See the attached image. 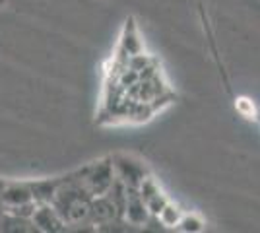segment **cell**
Returning <instances> with one entry per match:
<instances>
[{"instance_id":"cell-7","label":"cell","mask_w":260,"mask_h":233,"mask_svg":"<svg viewBox=\"0 0 260 233\" xmlns=\"http://www.w3.org/2000/svg\"><path fill=\"white\" fill-rule=\"evenodd\" d=\"M167 202H169V200H167V196H165L163 192H157L153 198L148 200V202H146V206H148V210H150V216L155 218V216L159 214V210H161Z\"/></svg>"},{"instance_id":"cell-6","label":"cell","mask_w":260,"mask_h":233,"mask_svg":"<svg viewBox=\"0 0 260 233\" xmlns=\"http://www.w3.org/2000/svg\"><path fill=\"white\" fill-rule=\"evenodd\" d=\"M204 225H206V223H204V220H202L200 216H196V214H183V218H181V222L177 225V229L196 233V231H202Z\"/></svg>"},{"instance_id":"cell-4","label":"cell","mask_w":260,"mask_h":233,"mask_svg":"<svg viewBox=\"0 0 260 233\" xmlns=\"http://www.w3.org/2000/svg\"><path fill=\"white\" fill-rule=\"evenodd\" d=\"M0 200L4 204V210H10V208H18V206H23V204L35 202L31 187L29 185H20V183L4 185L2 190H0Z\"/></svg>"},{"instance_id":"cell-2","label":"cell","mask_w":260,"mask_h":233,"mask_svg":"<svg viewBox=\"0 0 260 233\" xmlns=\"http://www.w3.org/2000/svg\"><path fill=\"white\" fill-rule=\"evenodd\" d=\"M31 223L35 229H41V231H58L64 225V218L49 202H41V204L35 206Z\"/></svg>"},{"instance_id":"cell-5","label":"cell","mask_w":260,"mask_h":233,"mask_svg":"<svg viewBox=\"0 0 260 233\" xmlns=\"http://www.w3.org/2000/svg\"><path fill=\"white\" fill-rule=\"evenodd\" d=\"M184 212L179 208V206H175V204H171V202H167L165 206H163L161 210H159V214L155 216L157 220H159V223H161L163 227H177L179 225V222H181V218H183Z\"/></svg>"},{"instance_id":"cell-3","label":"cell","mask_w":260,"mask_h":233,"mask_svg":"<svg viewBox=\"0 0 260 233\" xmlns=\"http://www.w3.org/2000/svg\"><path fill=\"white\" fill-rule=\"evenodd\" d=\"M124 216L132 225H144L150 220V210L146 206V202L138 194V189H130L126 187V200H124Z\"/></svg>"},{"instance_id":"cell-8","label":"cell","mask_w":260,"mask_h":233,"mask_svg":"<svg viewBox=\"0 0 260 233\" xmlns=\"http://www.w3.org/2000/svg\"><path fill=\"white\" fill-rule=\"evenodd\" d=\"M2 2H4V0H0V4H2Z\"/></svg>"},{"instance_id":"cell-1","label":"cell","mask_w":260,"mask_h":233,"mask_svg":"<svg viewBox=\"0 0 260 233\" xmlns=\"http://www.w3.org/2000/svg\"><path fill=\"white\" fill-rule=\"evenodd\" d=\"M86 185L87 192L91 196H99V194H105L111 185L115 183V173H113V163L109 161H99L87 169L86 177L82 181Z\"/></svg>"}]
</instances>
